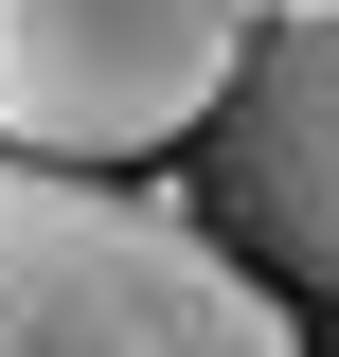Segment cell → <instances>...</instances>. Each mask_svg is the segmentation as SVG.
Instances as JSON below:
<instances>
[{
  "instance_id": "cell-4",
  "label": "cell",
  "mask_w": 339,
  "mask_h": 357,
  "mask_svg": "<svg viewBox=\"0 0 339 357\" xmlns=\"http://www.w3.org/2000/svg\"><path fill=\"white\" fill-rule=\"evenodd\" d=\"M232 18H286V0H232Z\"/></svg>"
},
{
  "instance_id": "cell-1",
  "label": "cell",
  "mask_w": 339,
  "mask_h": 357,
  "mask_svg": "<svg viewBox=\"0 0 339 357\" xmlns=\"http://www.w3.org/2000/svg\"><path fill=\"white\" fill-rule=\"evenodd\" d=\"M0 357H303V321L214 215L0 161Z\"/></svg>"
},
{
  "instance_id": "cell-2",
  "label": "cell",
  "mask_w": 339,
  "mask_h": 357,
  "mask_svg": "<svg viewBox=\"0 0 339 357\" xmlns=\"http://www.w3.org/2000/svg\"><path fill=\"white\" fill-rule=\"evenodd\" d=\"M250 18L232 0H0V161H143L232 107Z\"/></svg>"
},
{
  "instance_id": "cell-3",
  "label": "cell",
  "mask_w": 339,
  "mask_h": 357,
  "mask_svg": "<svg viewBox=\"0 0 339 357\" xmlns=\"http://www.w3.org/2000/svg\"><path fill=\"white\" fill-rule=\"evenodd\" d=\"M197 215L232 232L268 286H322V304H339V0H322V18H250Z\"/></svg>"
}]
</instances>
